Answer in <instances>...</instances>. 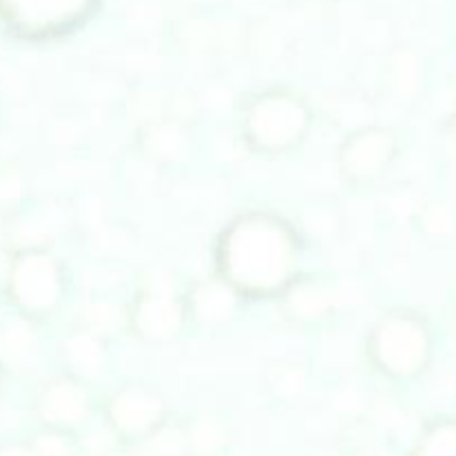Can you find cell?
Instances as JSON below:
<instances>
[{
  "label": "cell",
  "instance_id": "7",
  "mask_svg": "<svg viewBox=\"0 0 456 456\" xmlns=\"http://www.w3.org/2000/svg\"><path fill=\"white\" fill-rule=\"evenodd\" d=\"M399 138L390 127L365 125L354 129L338 150V172L354 185L374 183L395 165Z\"/></svg>",
  "mask_w": 456,
  "mask_h": 456
},
{
  "label": "cell",
  "instance_id": "8",
  "mask_svg": "<svg viewBox=\"0 0 456 456\" xmlns=\"http://www.w3.org/2000/svg\"><path fill=\"white\" fill-rule=\"evenodd\" d=\"M92 408L94 401L87 381L67 372L47 379L34 396L38 426L76 432L89 421Z\"/></svg>",
  "mask_w": 456,
  "mask_h": 456
},
{
  "label": "cell",
  "instance_id": "24",
  "mask_svg": "<svg viewBox=\"0 0 456 456\" xmlns=\"http://www.w3.org/2000/svg\"><path fill=\"white\" fill-rule=\"evenodd\" d=\"M3 370H0V401H3V395H4V383H3Z\"/></svg>",
  "mask_w": 456,
  "mask_h": 456
},
{
  "label": "cell",
  "instance_id": "12",
  "mask_svg": "<svg viewBox=\"0 0 456 456\" xmlns=\"http://www.w3.org/2000/svg\"><path fill=\"white\" fill-rule=\"evenodd\" d=\"M281 297H283L289 319L305 325L321 323L332 316L337 307L334 285L323 279H297Z\"/></svg>",
  "mask_w": 456,
  "mask_h": 456
},
{
  "label": "cell",
  "instance_id": "9",
  "mask_svg": "<svg viewBox=\"0 0 456 456\" xmlns=\"http://www.w3.org/2000/svg\"><path fill=\"white\" fill-rule=\"evenodd\" d=\"M129 330L147 343H169L187 323L185 301L163 285H147L127 310Z\"/></svg>",
  "mask_w": 456,
  "mask_h": 456
},
{
  "label": "cell",
  "instance_id": "20",
  "mask_svg": "<svg viewBox=\"0 0 456 456\" xmlns=\"http://www.w3.org/2000/svg\"><path fill=\"white\" fill-rule=\"evenodd\" d=\"M421 230L435 239L448 236L454 232V212L441 200H432L421 209Z\"/></svg>",
  "mask_w": 456,
  "mask_h": 456
},
{
  "label": "cell",
  "instance_id": "11",
  "mask_svg": "<svg viewBox=\"0 0 456 456\" xmlns=\"http://www.w3.org/2000/svg\"><path fill=\"white\" fill-rule=\"evenodd\" d=\"M240 298L243 297L223 276L216 274L212 279L196 281L183 301H185L187 319L199 323L200 328L218 330L234 321Z\"/></svg>",
  "mask_w": 456,
  "mask_h": 456
},
{
  "label": "cell",
  "instance_id": "15",
  "mask_svg": "<svg viewBox=\"0 0 456 456\" xmlns=\"http://www.w3.org/2000/svg\"><path fill=\"white\" fill-rule=\"evenodd\" d=\"M190 456H225L230 448V428L216 414H199L185 423Z\"/></svg>",
  "mask_w": 456,
  "mask_h": 456
},
{
  "label": "cell",
  "instance_id": "3",
  "mask_svg": "<svg viewBox=\"0 0 456 456\" xmlns=\"http://www.w3.org/2000/svg\"><path fill=\"white\" fill-rule=\"evenodd\" d=\"M312 110L301 96L272 89L254 96L243 114L245 141L261 154H285L305 141Z\"/></svg>",
  "mask_w": 456,
  "mask_h": 456
},
{
  "label": "cell",
  "instance_id": "1",
  "mask_svg": "<svg viewBox=\"0 0 456 456\" xmlns=\"http://www.w3.org/2000/svg\"><path fill=\"white\" fill-rule=\"evenodd\" d=\"M301 243L283 218L249 212L234 218L216 245L218 276L240 297H281L298 279Z\"/></svg>",
  "mask_w": 456,
  "mask_h": 456
},
{
  "label": "cell",
  "instance_id": "26",
  "mask_svg": "<svg viewBox=\"0 0 456 456\" xmlns=\"http://www.w3.org/2000/svg\"><path fill=\"white\" fill-rule=\"evenodd\" d=\"M454 314H456V298H454Z\"/></svg>",
  "mask_w": 456,
  "mask_h": 456
},
{
  "label": "cell",
  "instance_id": "21",
  "mask_svg": "<svg viewBox=\"0 0 456 456\" xmlns=\"http://www.w3.org/2000/svg\"><path fill=\"white\" fill-rule=\"evenodd\" d=\"M22 191H25V176L20 167L12 160L0 163V208H16L22 199Z\"/></svg>",
  "mask_w": 456,
  "mask_h": 456
},
{
  "label": "cell",
  "instance_id": "18",
  "mask_svg": "<svg viewBox=\"0 0 456 456\" xmlns=\"http://www.w3.org/2000/svg\"><path fill=\"white\" fill-rule=\"evenodd\" d=\"M25 441L34 456H80L76 432L61 430V428L38 426V430L31 432Z\"/></svg>",
  "mask_w": 456,
  "mask_h": 456
},
{
  "label": "cell",
  "instance_id": "19",
  "mask_svg": "<svg viewBox=\"0 0 456 456\" xmlns=\"http://www.w3.org/2000/svg\"><path fill=\"white\" fill-rule=\"evenodd\" d=\"M412 456H456V419H444L426 428Z\"/></svg>",
  "mask_w": 456,
  "mask_h": 456
},
{
  "label": "cell",
  "instance_id": "5",
  "mask_svg": "<svg viewBox=\"0 0 456 456\" xmlns=\"http://www.w3.org/2000/svg\"><path fill=\"white\" fill-rule=\"evenodd\" d=\"M105 419L111 435L132 445L167 421V401L145 383H127L107 399Z\"/></svg>",
  "mask_w": 456,
  "mask_h": 456
},
{
  "label": "cell",
  "instance_id": "10",
  "mask_svg": "<svg viewBox=\"0 0 456 456\" xmlns=\"http://www.w3.org/2000/svg\"><path fill=\"white\" fill-rule=\"evenodd\" d=\"M138 151L156 165L185 163L191 154V129L181 116L163 114L138 125Z\"/></svg>",
  "mask_w": 456,
  "mask_h": 456
},
{
  "label": "cell",
  "instance_id": "16",
  "mask_svg": "<svg viewBox=\"0 0 456 456\" xmlns=\"http://www.w3.org/2000/svg\"><path fill=\"white\" fill-rule=\"evenodd\" d=\"M78 328L102 341H110L116 334H120V330L129 328V314L118 303L98 298V301H89L87 305H83L78 314Z\"/></svg>",
  "mask_w": 456,
  "mask_h": 456
},
{
  "label": "cell",
  "instance_id": "25",
  "mask_svg": "<svg viewBox=\"0 0 456 456\" xmlns=\"http://www.w3.org/2000/svg\"><path fill=\"white\" fill-rule=\"evenodd\" d=\"M0 116H3V101H0Z\"/></svg>",
  "mask_w": 456,
  "mask_h": 456
},
{
  "label": "cell",
  "instance_id": "23",
  "mask_svg": "<svg viewBox=\"0 0 456 456\" xmlns=\"http://www.w3.org/2000/svg\"><path fill=\"white\" fill-rule=\"evenodd\" d=\"M448 129H450V134H452V138L456 141V107H454V111L452 114H450V120H448Z\"/></svg>",
  "mask_w": 456,
  "mask_h": 456
},
{
  "label": "cell",
  "instance_id": "4",
  "mask_svg": "<svg viewBox=\"0 0 456 456\" xmlns=\"http://www.w3.org/2000/svg\"><path fill=\"white\" fill-rule=\"evenodd\" d=\"M65 270L49 248L13 249L4 294L18 314L31 321L53 314L65 297Z\"/></svg>",
  "mask_w": 456,
  "mask_h": 456
},
{
  "label": "cell",
  "instance_id": "2",
  "mask_svg": "<svg viewBox=\"0 0 456 456\" xmlns=\"http://www.w3.org/2000/svg\"><path fill=\"white\" fill-rule=\"evenodd\" d=\"M368 352L379 372L396 381H412L435 359V332L426 316L412 310H392L374 323Z\"/></svg>",
  "mask_w": 456,
  "mask_h": 456
},
{
  "label": "cell",
  "instance_id": "13",
  "mask_svg": "<svg viewBox=\"0 0 456 456\" xmlns=\"http://www.w3.org/2000/svg\"><path fill=\"white\" fill-rule=\"evenodd\" d=\"M38 354V337L34 321L27 316H13L0 323V370L20 374L34 365Z\"/></svg>",
  "mask_w": 456,
  "mask_h": 456
},
{
  "label": "cell",
  "instance_id": "6",
  "mask_svg": "<svg viewBox=\"0 0 456 456\" xmlns=\"http://www.w3.org/2000/svg\"><path fill=\"white\" fill-rule=\"evenodd\" d=\"M96 0H0V18L31 40L61 36L89 16Z\"/></svg>",
  "mask_w": 456,
  "mask_h": 456
},
{
  "label": "cell",
  "instance_id": "14",
  "mask_svg": "<svg viewBox=\"0 0 456 456\" xmlns=\"http://www.w3.org/2000/svg\"><path fill=\"white\" fill-rule=\"evenodd\" d=\"M105 343L102 338L76 328L61 343V361L67 374L89 381L105 368Z\"/></svg>",
  "mask_w": 456,
  "mask_h": 456
},
{
  "label": "cell",
  "instance_id": "17",
  "mask_svg": "<svg viewBox=\"0 0 456 456\" xmlns=\"http://www.w3.org/2000/svg\"><path fill=\"white\" fill-rule=\"evenodd\" d=\"M127 456H190L185 423L165 421L150 436L129 445Z\"/></svg>",
  "mask_w": 456,
  "mask_h": 456
},
{
  "label": "cell",
  "instance_id": "22",
  "mask_svg": "<svg viewBox=\"0 0 456 456\" xmlns=\"http://www.w3.org/2000/svg\"><path fill=\"white\" fill-rule=\"evenodd\" d=\"M0 456H34L27 441H3L0 444Z\"/></svg>",
  "mask_w": 456,
  "mask_h": 456
}]
</instances>
